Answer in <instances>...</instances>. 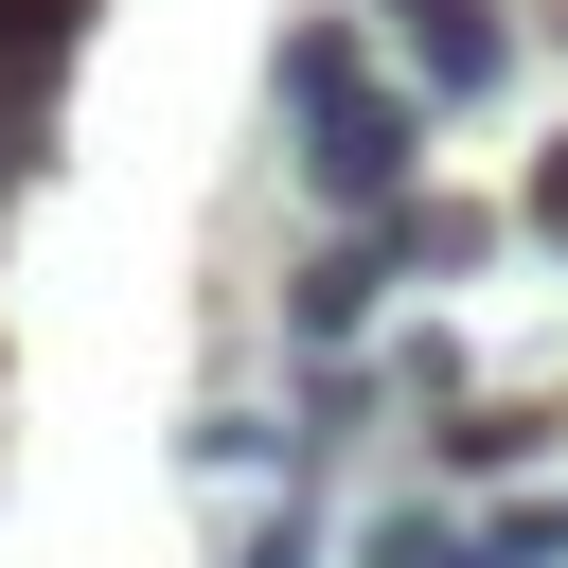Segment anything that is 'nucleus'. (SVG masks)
I'll list each match as a JSON object with an SVG mask.
<instances>
[{
  "mask_svg": "<svg viewBox=\"0 0 568 568\" xmlns=\"http://www.w3.org/2000/svg\"><path fill=\"white\" fill-rule=\"evenodd\" d=\"M284 124H302V178H320L337 213H408L426 106L355 53V18H302V36H284Z\"/></svg>",
  "mask_w": 568,
  "mask_h": 568,
  "instance_id": "nucleus-1",
  "label": "nucleus"
},
{
  "mask_svg": "<svg viewBox=\"0 0 568 568\" xmlns=\"http://www.w3.org/2000/svg\"><path fill=\"white\" fill-rule=\"evenodd\" d=\"M390 36H408V89H426V106H479V89L515 71L497 0H390Z\"/></svg>",
  "mask_w": 568,
  "mask_h": 568,
  "instance_id": "nucleus-2",
  "label": "nucleus"
},
{
  "mask_svg": "<svg viewBox=\"0 0 568 568\" xmlns=\"http://www.w3.org/2000/svg\"><path fill=\"white\" fill-rule=\"evenodd\" d=\"M373 284H390V248H320V266H302V337L337 355V337L373 320Z\"/></svg>",
  "mask_w": 568,
  "mask_h": 568,
  "instance_id": "nucleus-3",
  "label": "nucleus"
},
{
  "mask_svg": "<svg viewBox=\"0 0 568 568\" xmlns=\"http://www.w3.org/2000/svg\"><path fill=\"white\" fill-rule=\"evenodd\" d=\"M373 568H479V532H444V515H390V532H373Z\"/></svg>",
  "mask_w": 568,
  "mask_h": 568,
  "instance_id": "nucleus-4",
  "label": "nucleus"
},
{
  "mask_svg": "<svg viewBox=\"0 0 568 568\" xmlns=\"http://www.w3.org/2000/svg\"><path fill=\"white\" fill-rule=\"evenodd\" d=\"M479 568H568V515H497V532H479Z\"/></svg>",
  "mask_w": 568,
  "mask_h": 568,
  "instance_id": "nucleus-5",
  "label": "nucleus"
},
{
  "mask_svg": "<svg viewBox=\"0 0 568 568\" xmlns=\"http://www.w3.org/2000/svg\"><path fill=\"white\" fill-rule=\"evenodd\" d=\"M532 231H550V248H568V142H550V160H532Z\"/></svg>",
  "mask_w": 568,
  "mask_h": 568,
  "instance_id": "nucleus-6",
  "label": "nucleus"
},
{
  "mask_svg": "<svg viewBox=\"0 0 568 568\" xmlns=\"http://www.w3.org/2000/svg\"><path fill=\"white\" fill-rule=\"evenodd\" d=\"M231 568H302V515H266V532H248V550H231Z\"/></svg>",
  "mask_w": 568,
  "mask_h": 568,
  "instance_id": "nucleus-7",
  "label": "nucleus"
},
{
  "mask_svg": "<svg viewBox=\"0 0 568 568\" xmlns=\"http://www.w3.org/2000/svg\"><path fill=\"white\" fill-rule=\"evenodd\" d=\"M18 160H36V142H18V89H0V178H18Z\"/></svg>",
  "mask_w": 568,
  "mask_h": 568,
  "instance_id": "nucleus-8",
  "label": "nucleus"
}]
</instances>
